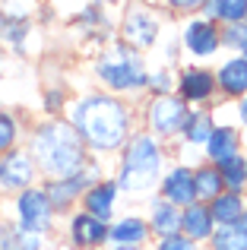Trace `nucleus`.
I'll use <instances>...</instances> for the list:
<instances>
[{"instance_id": "obj_30", "label": "nucleus", "mask_w": 247, "mask_h": 250, "mask_svg": "<svg viewBox=\"0 0 247 250\" xmlns=\"http://www.w3.org/2000/svg\"><path fill=\"white\" fill-rule=\"evenodd\" d=\"M152 250H203V247L193 244V241L184 238V234H171V238H159Z\"/></svg>"}, {"instance_id": "obj_36", "label": "nucleus", "mask_w": 247, "mask_h": 250, "mask_svg": "<svg viewBox=\"0 0 247 250\" xmlns=\"http://www.w3.org/2000/svg\"><path fill=\"white\" fill-rule=\"evenodd\" d=\"M99 3H118V0H99Z\"/></svg>"}, {"instance_id": "obj_4", "label": "nucleus", "mask_w": 247, "mask_h": 250, "mask_svg": "<svg viewBox=\"0 0 247 250\" xmlns=\"http://www.w3.org/2000/svg\"><path fill=\"white\" fill-rule=\"evenodd\" d=\"M95 76L114 95H136V92H146L149 67L140 57V51H133L130 44L118 42L95 61Z\"/></svg>"}, {"instance_id": "obj_18", "label": "nucleus", "mask_w": 247, "mask_h": 250, "mask_svg": "<svg viewBox=\"0 0 247 250\" xmlns=\"http://www.w3.org/2000/svg\"><path fill=\"white\" fill-rule=\"evenodd\" d=\"M149 231H152V238H171V234H181V209L174 206V203L162 200V196H152L149 200Z\"/></svg>"}, {"instance_id": "obj_26", "label": "nucleus", "mask_w": 247, "mask_h": 250, "mask_svg": "<svg viewBox=\"0 0 247 250\" xmlns=\"http://www.w3.org/2000/svg\"><path fill=\"white\" fill-rule=\"evenodd\" d=\"M206 250H247V231L244 225H219L209 238Z\"/></svg>"}, {"instance_id": "obj_11", "label": "nucleus", "mask_w": 247, "mask_h": 250, "mask_svg": "<svg viewBox=\"0 0 247 250\" xmlns=\"http://www.w3.org/2000/svg\"><path fill=\"white\" fill-rule=\"evenodd\" d=\"M108 225L111 222H102L89 212H73L67 219V241L70 250H102L108 247Z\"/></svg>"}, {"instance_id": "obj_16", "label": "nucleus", "mask_w": 247, "mask_h": 250, "mask_svg": "<svg viewBox=\"0 0 247 250\" xmlns=\"http://www.w3.org/2000/svg\"><path fill=\"white\" fill-rule=\"evenodd\" d=\"M212 73H216V85H219V95L222 98H235L238 102V98L247 95V57L244 54L228 57Z\"/></svg>"}, {"instance_id": "obj_31", "label": "nucleus", "mask_w": 247, "mask_h": 250, "mask_svg": "<svg viewBox=\"0 0 247 250\" xmlns=\"http://www.w3.org/2000/svg\"><path fill=\"white\" fill-rule=\"evenodd\" d=\"M168 6H171L174 13H197L206 6V0H165Z\"/></svg>"}, {"instance_id": "obj_27", "label": "nucleus", "mask_w": 247, "mask_h": 250, "mask_svg": "<svg viewBox=\"0 0 247 250\" xmlns=\"http://www.w3.org/2000/svg\"><path fill=\"white\" fill-rule=\"evenodd\" d=\"M19 143V124L10 111H0V155L13 152Z\"/></svg>"}, {"instance_id": "obj_22", "label": "nucleus", "mask_w": 247, "mask_h": 250, "mask_svg": "<svg viewBox=\"0 0 247 250\" xmlns=\"http://www.w3.org/2000/svg\"><path fill=\"white\" fill-rule=\"evenodd\" d=\"M193 184H197V203H212L219 193H225V181L222 171L212 162H200L193 168Z\"/></svg>"}, {"instance_id": "obj_12", "label": "nucleus", "mask_w": 247, "mask_h": 250, "mask_svg": "<svg viewBox=\"0 0 247 250\" xmlns=\"http://www.w3.org/2000/svg\"><path fill=\"white\" fill-rule=\"evenodd\" d=\"M178 95L184 98L190 108H206L212 98L219 95L216 73L206 67H184L178 76Z\"/></svg>"}, {"instance_id": "obj_7", "label": "nucleus", "mask_w": 247, "mask_h": 250, "mask_svg": "<svg viewBox=\"0 0 247 250\" xmlns=\"http://www.w3.org/2000/svg\"><path fill=\"white\" fill-rule=\"evenodd\" d=\"M159 29H162L159 13L149 10L146 3H133L121 22V42L130 44L133 51H149L159 42Z\"/></svg>"}, {"instance_id": "obj_3", "label": "nucleus", "mask_w": 247, "mask_h": 250, "mask_svg": "<svg viewBox=\"0 0 247 250\" xmlns=\"http://www.w3.org/2000/svg\"><path fill=\"white\" fill-rule=\"evenodd\" d=\"M162 174H165V152H162V140L152 136L149 130H140L127 140V146L121 149L118 162V187L130 196L149 193L159 187Z\"/></svg>"}, {"instance_id": "obj_13", "label": "nucleus", "mask_w": 247, "mask_h": 250, "mask_svg": "<svg viewBox=\"0 0 247 250\" xmlns=\"http://www.w3.org/2000/svg\"><path fill=\"white\" fill-rule=\"evenodd\" d=\"M159 196L168 203H174L178 209H187L190 203H197V184H193V168L178 162V165L165 168L159 181Z\"/></svg>"}, {"instance_id": "obj_34", "label": "nucleus", "mask_w": 247, "mask_h": 250, "mask_svg": "<svg viewBox=\"0 0 247 250\" xmlns=\"http://www.w3.org/2000/svg\"><path fill=\"white\" fill-rule=\"evenodd\" d=\"M108 250H146V247H114V244H108Z\"/></svg>"}, {"instance_id": "obj_8", "label": "nucleus", "mask_w": 247, "mask_h": 250, "mask_svg": "<svg viewBox=\"0 0 247 250\" xmlns=\"http://www.w3.org/2000/svg\"><path fill=\"white\" fill-rule=\"evenodd\" d=\"M95 181H99V174H95V165L89 162L82 174H73V177H44L41 187H44V193H48L54 212H70V209L82 200L86 187L95 184Z\"/></svg>"}, {"instance_id": "obj_9", "label": "nucleus", "mask_w": 247, "mask_h": 250, "mask_svg": "<svg viewBox=\"0 0 247 250\" xmlns=\"http://www.w3.org/2000/svg\"><path fill=\"white\" fill-rule=\"evenodd\" d=\"M38 174L41 171L29 149H13V152L0 155V190L3 193H22V190L35 187Z\"/></svg>"}, {"instance_id": "obj_28", "label": "nucleus", "mask_w": 247, "mask_h": 250, "mask_svg": "<svg viewBox=\"0 0 247 250\" xmlns=\"http://www.w3.org/2000/svg\"><path fill=\"white\" fill-rule=\"evenodd\" d=\"M149 95H174V70H149V83H146Z\"/></svg>"}, {"instance_id": "obj_24", "label": "nucleus", "mask_w": 247, "mask_h": 250, "mask_svg": "<svg viewBox=\"0 0 247 250\" xmlns=\"http://www.w3.org/2000/svg\"><path fill=\"white\" fill-rule=\"evenodd\" d=\"M206 19L219 25H235L247 22V0H206Z\"/></svg>"}, {"instance_id": "obj_14", "label": "nucleus", "mask_w": 247, "mask_h": 250, "mask_svg": "<svg viewBox=\"0 0 247 250\" xmlns=\"http://www.w3.org/2000/svg\"><path fill=\"white\" fill-rule=\"evenodd\" d=\"M149 241H152V231H149L146 215L124 212L114 215L111 225H108V244L114 247H146Z\"/></svg>"}, {"instance_id": "obj_25", "label": "nucleus", "mask_w": 247, "mask_h": 250, "mask_svg": "<svg viewBox=\"0 0 247 250\" xmlns=\"http://www.w3.org/2000/svg\"><path fill=\"white\" fill-rule=\"evenodd\" d=\"M219 171H222L225 190H231V193H247V155L244 152L225 159L222 165H219Z\"/></svg>"}, {"instance_id": "obj_17", "label": "nucleus", "mask_w": 247, "mask_h": 250, "mask_svg": "<svg viewBox=\"0 0 247 250\" xmlns=\"http://www.w3.org/2000/svg\"><path fill=\"white\" fill-rule=\"evenodd\" d=\"M181 234L190 238L193 244H209V238L216 234V222L206 203H190L187 209H181Z\"/></svg>"}, {"instance_id": "obj_32", "label": "nucleus", "mask_w": 247, "mask_h": 250, "mask_svg": "<svg viewBox=\"0 0 247 250\" xmlns=\"http://www.w3.org/2000/svg\"><path fill=\"white\" fill-rule=\"evenodd\" d=\"M63 104V98H61V92H48L44 95V108H51V111H57Z\"/></svg>"}, {"instance_id": "obj_33", "label": "nucleus", "mask_w": 247, "mask_h": 250, "mask_svg": "<svg viewBox=\"0 0 247 250\" xmlns=\"http://www.w3.org/2000/svg\"><path fill=\"white\" fill-rule=\"evenodd\" d=\"M238 121L247 127V95L244 98H238Z\"/></svg>"}, {"instance_id": "obj_29", "label": "nucleus", "mask_w": 247, "mask_h": 250, "mask_svg": "<svg viewBox=\"0 0 247 250\" xmlns=\"http://www.w3.org/2000/svg\"><path fill=\"white\" fill-rule=\"evenodd\" d=\"M222 48H228V51H238V54H244V51H247V22L222 25Z\"/></svg>"}, {"instance_id": "obj_5", "label": "nucleus", "mask_w": 247, "mask_h": 250, "mask_svg": "<svg viewBox=\"0 0 247 250\" xmlns=\"http://www.w3.org/2000/svg\"><path fill=\"white\" fill-rule=\"evenodd\" d=\"M54 219H57V212H54V206H51L44 187L35 184V187H29V190L13 196V222H16L19 228L48 238V234L54 231Z\"/></svg>"}, {"instance_id": "obj_19", "label": "nucleus", "mask_w": 247, "mask_h": 250, "mask_svg": "<svg viewBox=\"0 0 247 250\" xmlns=\"http://www.w3.org/2000/svg\"><path fill=\"white\" fill-rule=\"evenodd\" d=\"M238 152H241V133H238V127H231V124H216L209 143L203 146L206 162L222 165L225 159H231V155H238Z\"/></svg>"}, {"instance_id": "obj_10", "label": "nucleus", "mask_w": 247, "mask_h": 250, "mask_svg": "<svg viewBox=\"0 0 247 250\" xmlns=\"http://www.w3.org/2000/svg\"><path fill=\"white\" fill-rule=\"evenodd\" d=\"M181 44H184V51L193 61H209V57H216L219 48H222V25L206 19V16H197L184 25Z\"/></svg>"}, {"instance_id": "obj_35", "label": "nucleus", "mask_w": 247, "mask_h": 250, "mask_svg": "<svg viewBox=\"0 0 247 250\" xmlns=\"http://www.w3.org/2000/svg\"><path fill=\"white\" fill-rule=\"evenodd\" d=\"M241 225H244V231H247V212H244V219H241Z\"/></svg>"}, {"instance_id": "obj_1", "label": "nucleus", "mask_w": 247, "mask_h": 250, "mask_svg": "<svg viewBox=\"0 0 247 250\" xmlns=\"http://www.w3.org/2000/svg\"><path fill=\"white\" fill-rule=\"evenodd\" d=\"M70 124L80 133L89 155H111L133 136V108L118 95H82L70 104Z\"/></svg>"}, {"instance_id": "obj_21", "label": "nucleus", "mask_w": 247, "mask_h": 250, "mask_svg": "<svg viewBox=\"0 0 247 250\" xmlns=\"http://www.w3.org/2000/svg\"><path fill=\"white\" fill-rule=\"evenodd\" d=\"M212 127H216V121H212L209 111L206 108H190L187 124H184V130H181V140H184L190 149H203L206 143H209V136H212Z\"/></svg>"}, {"instance_id": "obj_15", "label": "nucleus", "mask_w": 247, "mask_h": 250, "mask_svg": "<svg viewBox=\"0 0 247 250\" xmlns=\"http://www.w3.org/2000/svg\"><path fill=\"white\" fill-rule=\"evenodd\" d=\"M118 200H121L118 181H105V177H99L95 184H89V187H86L80 206H82V212L95 215V219L111 222L114 219V209H118Z\"/></svg>"}, {"instance_id": "obj_2", "label": "nucleus", "mask_w": 247, "mask_h": 250, "mask_svg": "<svg viewBox=\"0 0 247 250\" xmlns=\"http://www.w3.org/2000/svg\"><path fill=\"white\" fill-rule=\"evenodd\" d=\"M29 152L44 177H73L82 174L89 159V149L82 146L80 133L70 121H41L32 130Z\"/></svg>"}, {"instance_id": "obj_20", "label": "nucleus", "mask_w": 247, "mask_h": 250, "mask_svg": "<svg viewBox=\"0 0 247 250\" xmlns=\"http://www.w3.org/2000/svg\"><path fill=\"white\" fill-rule=\"evenodd\" d=\"M212 212V222L219 225H241L244 212H247V200L244 193H231V190H225V193H219L212 203H206Z\"/></svg>"}, {"instance_id": "obj_6", "label": "nucleus", "mask_w": 247, "mask_h": 250, "mask_svg": "<svg viewBox=\"0 0 247 250\" xmlns=\"http://www.w3.org/2000/svg\"><path fill=\"white\" fill-rule=\"evenodd\" d=\"M187 114H190V104L181 95H155L146 104V127L159 140H171V136H181Z\"/></svg>"}, {"instance_id": "obj_23", "label": "nucleus", "mask_w": 247, "mask_h": 250, "mask_svg": "<svg viewBox=\"0 0 247 250\" xmlns=\"http://www.w3.org/2000/svg\"><path fill=\"white\" fill-rule=\"evenodd\" d=\"M0 250H44V238L19 228L16 222H0Z\"/></svg>"}]
</instances>
